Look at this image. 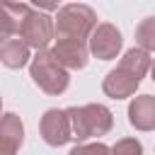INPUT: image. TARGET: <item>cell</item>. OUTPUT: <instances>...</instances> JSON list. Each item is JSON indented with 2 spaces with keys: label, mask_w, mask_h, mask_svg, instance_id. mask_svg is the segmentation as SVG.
Here are the masks:
<instances>
[{
  "label": "cell",
  "mask_w": 155,
  "mask_h": 155,
  "mask_svg": "<svg viewBox=\"0 0 155 155\" xmlns=\"http://www.w3.org/2000/svg\"><path fill=\"white\" fill-rule=\"evenodd\" d=\"M97 27V12L82 2H68L58 7L53 19V39H80L87 41L92 29Z\"/></svg>",
  "instance_id": "2"
},
{
  "label": "cell",
  "mask_w": 155,
  "mask_h": 155,
  "mask_svg": "<svg viewBox=\"0 0 155 155\" xmlns=\"http://www.w3.org/2000/svg\"><path fill=\"white\" fill-rule=\"evenodd\" d=\"M128 124L136 131H155V97L140 94L128 104Z\"/></svg>",
  "instance_id": "11"
},
{
  "label": "cell",
  "mask_w": 155,
  "mask_h": 155,
  "mask_svg": "<svg viewBox=\"0 0 155 155\" xmlns=\"http://www.w3.org/2000/svg\"><path fill=\"white\" fill-rule=\"evenodd\" d=\"M111 155H143V145L136 138H121L111 145Z\"/></svg>",
  "instance_id": "15"
},
{
  "label": "cell",
  "mask_w": 155,
  "mask_h": 155,
  "mask_svg": "<svg viewBox=\"0 0 155 155\" xmlns=\"http://www.w3.org/2000/svg\"><path fill=\"white\" fill-rule=\"evenodd\" d=\"M29 51H31V48H29L19 36H15V39L0 44V63H2L5 68H10V70H19V68H24V65L31 61V53H29Z\"/></svg>",
  "instance_id": "12"
},
{
  "label": "cell",
  "mask_w": 155,
  "mask_h": 155,
  "mask_svg": "<svg viewBox=\"0 0 155 155\" xmlns=\"http://www.w3.org/2000/svg\"><path fill=\"white\" fill-rule=\"evenodd\" d=\"M51 53L68 70H82L90 61V46L80 39H56Z\"/></svg>",
  "instance_id": "7"
},
{
  "label": "cell",
  "mask_w": 155,
  "mask_h": 155,
  "mask_svg": "<svg viewBox=\"0 0 155 155\" xmlns=\"http://www.w3.org/2000/svg\"><path fill=\"white\" fill-rule=\"evenodd\" d=\"M53 17L44 10H29V15L24 17L22 22V29H19V39L29 46V48H46L51 41H53Z\"/></svg>",
  "instance_id": "4"
},
{
  "label": "cell",
  "mask_w": 155,
  "mask_h": 155,
  "mask_svg": "<svg viewBox=\"0 0 155 155\" xmlns=\"http://www.w3.org/2000/svg\"><path fill=\"white\" fill-rule=\"evenodd\" d=\"M87 46H90V53L99 61H111L121 53V46H124V39H121V31L111 24V22H99L90 39H87Z\"/></svg>",
  "instance_id": "5"
},
{
  "label": "cell",
  "mask_w": 155,
  "mask_h": 155,
  "mask_svg": "<svg viewBox=\"0 0 155 155\" xmlns=\"http://www.w3.org/2000/svg\"><path fill=\"white\" fill-rule=\"evenodd\" d=\"M63 0H31V5H36L39 10H44V12H51V10H58V5H61Z\"/></svg>",
  "instance_id": "17"
},
{
  "label": "cell",
  "mask_w": 155,
  "mask_h": 155,
  "mask_svg": "<svg viewBox=\"0 0 155 155\" xmlns=\"http://www.w3.org/2000/svg\"><path fill=\"white\" fill-rule=\"evenodd\" d=\"M140 85V78L124 70L121 65H116L114 70L107 73V78L102 80V92L111 99H126V97H133L136 90Z\"/></svg>",
  "instance_id": "9"
},
{
  "label": "cell",
  "mask_w": 155,
  "mask_h": 155,
  "mask_svg": "<svg viewBox=\"0 0 155 155\" xmlns=\"http://www.w3.org/2000/svg\"><path fill=\"white\" fill-rule=\"evenodd\" d=\"M29 75H31L34 85L41 92L51 94V97L63 94L68 90V85H70L68 68H63L53 58V53L48 48H41V51H36V56H31V61H29Z\"/></svg>",
  "instance_id": "3"
},
{
  "label": "cell",
  "mask_w": 155,
  "mask_h": 155,
  "mask_svg": "<svg viewBox=\"0 0 155 155\" xmlns=\"http://www.w3.org/2000/svg\"><path fill=\"white\" fill-rule=\"evenodd\" d=\"M150 75H153V82H155V61H150Z\"/></svg>",
  "instance_id": "18"
},
{
  "label": "cell",
  "mask_w": 155,
  "mask_h": 155,
  "mask_svg": "<svg viewBox=\"0 0 155 155\" xmlns=\"http://www.w3.org/2000/svg\"><path fill=\"white\" fill-rule=\"evenodd\" d=\"M0 116H2V97H0Z\"/></svg>",
  "instance_id": "19"
},
{
  "label": "cell",
  "mask_w": 155,
  "mask_h": 155,
  "mask_svg": "<svg viewBox=\"0 0 155 155\" xmlns=\"http://www.w3.org/2000/svg\"><path fill=\"white\" fill-rule=\"evenodd\" d=\"M70 121L73 140L85 143L87 138L107 136L114 126V116L104 104H82V107H68L65 109Z\"/></svg>",
  "instance_id": "1"
},
{
  "label": "cell",
  "mask_w": 155,
  "mask_h": 155,
  "mask_svg": "<svg viewBox=\"0 0 155 155\" xmlns=\"http://www.w3.org/2000/svg\"><path fill=\"white\" fill-rule=\"evenodd\" d=\"M39 131H41V138L51 148H61L68 140H73L70 121H68L65 109H46L41 121H39Z\"/></svg>",
  "instance_id": "6"
},
{
  "label": "cell",
  "mask_w": 155,
  "mask_h": 155,
  "mask_svg": "<svg viewBox=\"0 0 155 155\" xmlns=\"http://www.w3.org/2000/svg\"><path fill=\"white\" fill-rule=\"evenodd\" d=\"M150 61H153V58H150L148 51H143L140 46H133V48H128V51L124 53V58L119 61V65L143 80V75L150 70Z\"/></svg>",
  "instance_id": "13"
},
{
  "label": "cell",
  "mask_w": 155,
  "mask_h": 155,
  "mask_svg": "<svg viewBox=\"0 0 155 155\" xmlns=\"http://www.w3.org/2000/svg\"><path fill=\"white\" fill-rule=\"evenodd\" d=\"M68 155H111V148L104 143H78Z\"/></svg>",
  "instance_id": "16"
},
{
  "label": "cell",
  "mask_w": 155,
  "mask_h": 155,
  "mask_svg": "<svg viewBox=\"0 0 155 155\" xmlns=\"http://www.w3.org/2000/svg\"><path fill=\"white\" fill-rule=\"evenodd\" d=\"M24 143V124L15 111L0 116V155H17Z\"/></svg>",
  "instance_id": "10"
},
{
  "label": "cell",
  "mask_w": 155,
  "mask_h": 155,
  "mask_svg": "<svg viewBox=\"0 0 155 155\" xmlns=\"http://www.w3.org/2000/svg\"><path fill=\"white\" fill-rule=\"evenodd\" d=\"M29 5L19 0H0V44L19 36L22 22L29 15Z\"/></svg>",
  "instance_id": "8"
},
{
  "label": "cell",
  "mask_w": 155,
  "mask_h": 155,
  "mask_svg": "<svg viewBox=\"0 0 155 155\" xmlns=\"http://www.w3.org/2000/svg\"><path fill=\"white\" fill-rule=\"evenodd\" d=\"M136 44L148 53L155 51V17H145L136 27Z\"/></svg>",
  "instance_id": "14"
}]
</instances>
